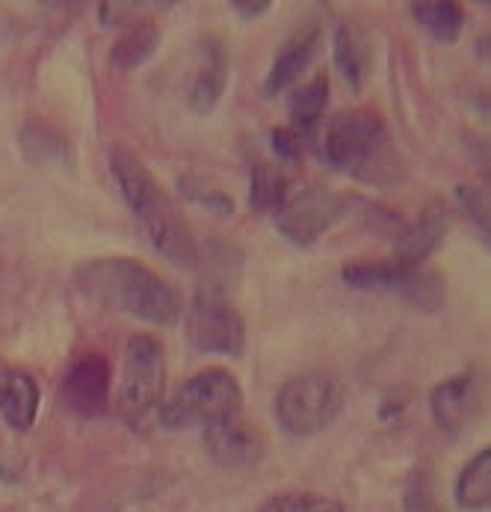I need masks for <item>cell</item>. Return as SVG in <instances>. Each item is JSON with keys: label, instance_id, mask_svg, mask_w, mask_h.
I'll return each instance as SVG.
<instances>
[{"label": "cell", "instance_id": "44dd1931", "mask_svg": "<svg viewBox=\"0 0 491 512\" xmlns=\"http://www.w3.org/2000/svg\"><path fill=\"white\" fill-rule=\"evenodd\" d=\"M178 190L184 199L196 202L199 208H205L213 217H231L234 214V202L231 196L213 181L208 175H199V172H184L178 178Z\"/></svg>", "mask_w": 491, "mask_h": 512}, {"label": "cell", "instance_id": "603a6c76", "mask_svg": "<svg viewBox=\"0 0 491 512\" xmlns=\"http://www.w3.org/2000/svg\"><path fill=\"white\" fill-rule=\"evenodd\" d=\"M335 63H338V69L344 74V80L358 92L361 89V80H364L367 54L361 51L358 39L352 36V30L347 24L335 30Z\"/></svg>", "mask_w": 491, "mask_h": 512}, {"label": "cell", "instance_id": "8992f818", "mask_svg": "<svg viewBox=\"0 0 491 512\" xmlns=\"http://www.w3.org/2000/svg\"><path fill=\"white\" fill-rule=\"evenodd\" d=\"M166 382V350L154 335H134L125 347V373L116 409L128 427H142L157 409Z\"/></svg>", "mask_w": 491, "mask_h": 512}, {"label": "cell", "instance_id": "ac0fdd59", "mask_svg": "<svg viewBox=\"0 0 491 512\" xmlns=\"http://www.w3.org/2000/svg\"><path fill=\"white\" fill-rule=\"evenodd\" d=\"M456 501L462 510L480 512L491 504V450H480L456 480Z\"/></svg>", "mask_w": 491, "mask_h": 512}, {"label": "cell", "instance_id": "ba28073f", "mask_svg": "<svg viewBox=\"0 0 491 512\" xmlns=\"http://www.w3.org/2000/svg\"><path fill=\"white\" fill-rule=\"evenodd\" d=\"M184 332L199 353L240 356L246 344L243 317L216 296H199L190 311H184Z\"/></svg>", "mask_w": 491, "mask_h": 512}, {"label": "cell", "instance_id": "ffe728a7", "mask_svg": "<svg viewBox=\"0 0 491 512\" xmlns=\"http://www.w3.org/2000/svg\"><path fill=\"white\" fill-rule=\"evenodd\" d=\"M290 193V178L287 172L273 163H258L252 169V184H249V202L255 211L273 214Z\"/></svg>", "mask_w": 491, "mask_h": 512}, {"label": "cell", "instance_id": "d6986e66", "mask_svg": "<svg viewBox=\"0 0 491 512\" xmlns=\"http://www.w3.org/2000/svg\"><path fill=\"white\" fill-rule=\"evenodd\" d=\"M412 15L423 30L438 42H456L465 27V12L456 3H412Z\"/></svg>", "mask_w": 491, "mask_h": 512}, {"label": "cell", "instance_id": "3957f363", "mask_svg": "<svg viewBox=\"0 0 491 512\" xmlns=\"http://www.w3.org/2000/svg\"><path fill=\"white\" fill-rule=\"evenodd\" d=\"M320 157L326 166L347 172L364 181H382V172H391L394 151L385 131V122L370 110H355L347 116H338L326 137Z\"/></svg>", "mask_w": 491, "mask_h": 512}, {"label": "cell", "instance_id": "7a4b0ae2", "mask_svg": "<svg viewBox=\"0 0 491 512\" xmlns=\"http://www.w3.org/2000/svg\"><path fill=\"white\" fill-rule=\"evenodd\" d=\"M110 172H113L131 214L137 217L148 240L154 243V249L175 267L196 270L202 264L196 234H193L190 222L184 220L181 211L175 208V202L169 199V193L148 172V166L134 151L119 146L110 154Z\"/></svg>", "mask_w": 491, "mask_h": 512}, {"label": "cell", "instance_id": "6da1fadb", "mask_svg": "<svg viewBox=\"0 0 491 512\" xmlns=\"http://www.w3.org/2000/svg\"><path fill=\"white\" fill-rule=\"evenodd\" d=\"M74 285L101 308L145 323L175 326L184 317L181 293L134 258H89L74 270Z\"/></svg>", "mask_w": 491, "mask_h": 512}, {"label": "cell", "instance_id": "d4e9b609", "mask_svg": "<svg viewBox=\"0 0 491 512\" xmlns=\"http://www.w3.org/2000/svg\"><path fill=\"white\" fill-rule=\"evenodd\" d=\"M258 512H344L341 501L314 492H287L270 498Z\"/></svg>", "mask_w": 491, "mask_h": 512}, {"label": "cell", "instance_id": "4fadbf2b", "mask_svg": "<svg viewBox=\"0 0 491 512\" xmlns=\"http://www.w3.org/2000/svg\"><path fill=\"white\" fill-rule=\"evenodd\" d=\"M39 382L24 367L0 365V418L9 430L27 433L39 415Z\"/></svg>", "mask_w": 491, "mask_h": 512}, {"label": "cell", "instance_id": "8fae6325", "mask_svg": "<svg viewBox=\"0 0 491 512\" xmlns=\"http://www.w3.org/2000/svg\"><path fill=\"white\" fill-rule=\"evenodd\" d=\"M429 409H432V421L438 430H444V433L465 430L480 412V385H477L474 373L453 376V379L441 382L438 388H432Z\"/></svg>", "mask_w": 491, "mask_h": 512}, {"label": "cell", "instance_id": "5b68a950", "mask_svg": "<svg viewBox=\"0 0 491 512\" xmlns=\"http://www.w3.org/2000/svg\"><path fill=\"white\" fill-rule=\"evenodd\" d=\"M344 412V388L326 370H308L287 379L276 394V421L290 436H317Z\"/></svg>", "mask_w": 491, "mask_h": 512}, {"label": "cell", "instance_id": "277c9868", "mask_svg": "<svg viewBox=\"0 0 491 512\" xmlns=\"http://www.w3.org/2000/svg\"><path fill=\"white\" fill-rule=\"evenodd\" d=\"M243 406V391L234 373L225 367H208L190 376L175 394L160 403L157 421L166 430H193V427H213L228 418H237Z\"/></svg>", "mask_w": 491, "mask_h": 512}, {"label": "cell", "instance_id": "7402d4cb", "mask_svg": "<svg viewBox=\"0 0 491 512\" xmlns=\"http://www.w3.org/2000/svg\"><path fill=\"white\" fill-rule=\"evenodd\" d=\"M225 60H222V51L219 48H211L208 51V66L202 72L196 74L193 86H190V107L196 113H211L216 107V101L222 98L225 92Z\"/></svg>", "mask_w": 491, "mask_h": 512}, {"label": "cell", "instance_id": "52a82bcc", "mask_svg": "<svg viewBox=\"0 0 491 512\" xmlns=\"http://www.w3.org/2000/svg\"><path fill=\"white\" fill-rule=\"evenodd\" d=\"M344 211L347 202L335 190L320 184H302L299 190H290L273 211V225L293 246H311L344 217Z\"/></svg>", "mask_w": 491, "mask_h": 512}, {"label": "cell", "instance_id": "484cf974", "mask_svg": "<svg viewBox=\"0 0 491 512\" xmlns=\"http://www.w3.org/2000/svg\"><path fill=\"white\" fill-rule=\"evenodd\" d=\"M456 196H459V205L465 208V214L477 222L483 231H489V208H486V196H483L480 190H474V187H459V190H456Z\"/></svg>", "mask_w": 491, "mask_h": 512}, {"label": "cell", "instance_id": "9a60e30c", "mask_svg": "<svg viewBox=\"0 0 491 512\" xmlns=\"http://www.w3.org/2000/svg\"><path fill=\"white\" fill-rule=\"evenodd\" d=\"M157 45H160V27L151 18L131 21V24H125L116 45L110 48V63L122 72L140 69L145 60H151Z\"/></svg>", "mask_w": 491, "mask_h": 512}, {"label": "cell", "instance_id": "4316f807", "mask_svg": "<svg viewBox=\"0 0 491 512\" xmlns=\"http://www.w3.org/2000/svg\"><path fill=\"white\" fill-rule=\"evenodd\" d=\"M273 151L279 154L281 160H296L302 157V137L293 128H276L273 131Z\"/></svg>", "mask_w": 491, "mask_h": 512}, {"label": "cell", "instance_id": "30bf717a", "mask_svg": "<svg viewBox=\"0 0 491 512\" xmlns=\"http://www.w3.org/2000/svg\"><path fill=\"white\" fill-rule=\"evenodd\" d=\"M205 453L222 471H252L267 456V441L258 427L228 418L205 430Z\"/></svg>", "mask_w": 491, "mask_h": 512}, {"label": "cell", "instance_id": "7c38bea8", "mask_svg": "<svg viewBox=\"0 0 491 512\" xmlns=\"http://www.w3.org/2000/svg\"><path fill=\"white\" fill-rule=\"evenodd\" d=\"M444 234H447V211H444V205H429L418 220L400 231V237L394 243L391 261L397 267L409 270V273H418L423 261L441 246Z\"/></svg>", "mask_w": 491, "mask_h": 512}, {"label": "cell", "instance_id": "2e32d148", "mask_svg": "<svg viewBox=\"0 0 491 512\" xmlns=\"http://www.w3.org/2000/svg\"><path fill=\"white\" fill-rule=\"evenodd\" d=\"M341 279L355 288V291H406L409 282L415 279V273L397 267L391 258L385 261H358V264H350L344 267Z\"/></svg>", "mask_w": 491, "mask_h": 512}, {"label": "cell", "instance_id": "5bb4252c", "mask_svg": "<svg viewBox=\"0 0 491 512\" xmlns=\"http://www.w3.org/2000/svg\"><path fill=\"white\" fill-rule=\"evenodd\" d=\"M317 45H320V30H317V27H308V30L296 33V36L281 48L279 57L273 60L270 74H267V80H264V92H267V95H279V92H284L293 80H299V74L305 72L308 63L314 60Z\"/></svg>", "mask_w": 491, "mask_h": 512}, {"label": "cell", "instance_id": "e0dca14e", "mask_svg": "<svg viewBox=\"0 0 491 512\" xmlns=\"http://www.w3.org/2000/svg\"><path fill=\"white\" fill-rule=\"evenodd\" d=\"M326 104H329V77L326 74H317L305 86L293 89V95L287 101V110H290V119H293V131L302 140L317 128V122L326 113Z\"/></svg>", "mask_w": 491, "mask_h": 512}, {"label": "cell", "instance_id": "9c48e42d", "mask_svg": "<svg viewBox=\"0 0 491 512\" xmlns=\"http://www.w3.org/2000/svg\"><path fill=\"white\" fill-rule=\"evenodd\" d=\"M113 367L101 353H83L71 362L60 385V403L77 418H101L110 406Z\"/></svg>", "mask_w": 491, "mask_h": 512}, {"label": "cell", "instance_id": "cb8c5ba5", "mask_svg": "<svg viewBox=\"0 0 491 512\" xmlns=\"http://www.w3.org/2000/svg\"><path fill=\"white\" fill-rule=\"evenodd\" d=\"M21 143H24V151H27V157L33 163H48L51 157L54 160L66 157V140L57 131H51L45 125H36V122L21 131Z\"/></svg>", "mask_w": 491, "mask_h": 512}, {"label": "cell", "instance_id": "83f0119b", "mask_svg": "<svg viewBox=\"0 0 491 512\" xmlns=\"http://www.w3.org/2000/svg\"><path fill=\"white\" fill-rule=\"evenodd\" d=\"M231 6H234V12H240L243 18H255V15H261V12L270 9V0H234Z\"/></svg>", "mask_w": 491, "mask_h": 512}]
</instances>
